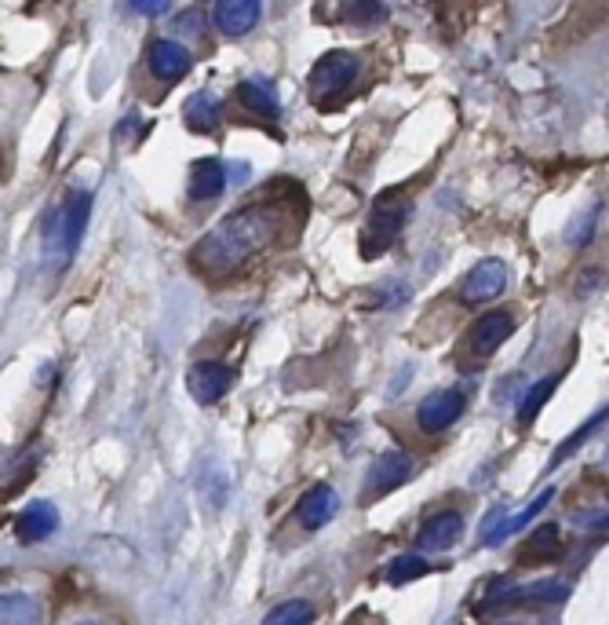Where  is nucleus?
I'll use <instances>...</instances> for the list:
<instances>
[{"instance_id": "1", "label": "nucleus", "mask_w": 609, "mask_h": 625, "mask_svg": "<svg viewBox=\"0 0 609 625\" xmlns=\"http://www.w3.org/2000/svg\"><path fill=\"white\" fill-rule=\"evenodd\" d=\"M289 231V216H285V201H248L245 209L223 216L209 234L193 245L190 264L209 278H226L237 267H245L252 256L270 249L278 238Z\"/></svg>"}, {"instance_id": "2", "label": "nucleus", "mask_w": 609, "mask_h": 625, "mask_svg": "<svg viewBox=\"0 0 609 625\" xmlns=\"http://www.w3.org/2000/svg\"><path fill=\"white\" fill-rule=\"evenodd\" d=\"M88 212H91V195L70 190L59 201V209L48 216V223H44V260H48V267L63 271L74 260L80 238H85Z\"/></svg>"}, {"instance_id": "3", "label": "nucleus", "mask_w": 609, "mask_h": 625, "mask_svg": "<svg viewBox=\"0 0 609 625\" xmlns=\"http://www.w3.org/2000/svg\"><path fill=\"white\" fill-rule=\"evenodd\" d=\"M409 212H412V201H409L406 190L401 187L384 190V195L373 201L369 220H365V227H362V256L365 260L384 256L387 249L398 242V234L406 231Z\"/></svg>"}, {"instance_id": "4", "label": "nucleus", "mask_w": 609, "mask_h": 625, "mask_svg": "<svg viewBox=\"0 0 609 625\" xmlns=\"http://www.w3.org/2000/svg\"><path fill=\"white\" fill-rule=\"evenodd\" d=\"M358 77V55L351 52H325L310 66V92L325 103L329 96H343Z\"/></svg>"}, {"instance_id": "5", "label": "nucleus", "mask_w": 609, "mask_h": 625, "mask_svg": "<svg viewBox=\"0 0 609 625\" xmlns=\"http://www.w3.org/2000/svg\"><path fill=\"white\" fill-rule=\"evenodd\" d=\"M508 289V264L497 256L481 260L467 271V278L459 282V300L464 304H486V300H497L500 293Z\"/></svg>"}, {"instance_id": "6", "label": "nucleus", "mask_w": 609, "mask_h": 625, "mask_svg": "<svg viewBox=\"0 0 609 625\" xmlns=\"http://www.w3.org/2000/svg\"><path fill=\"white\" fill-rule=\"evenodd\" d=\"M609 22V0H573L558 26V44H577Z\"/></svg>"}, {"instance_id": "7", "label": "nucleus", "mask_w": 609, "mask_h": 625, "mask_svg": "<svg viewBox=\"0 0 609 625\" xmlns=\"http://www.w3.org/2000/svg\"><path fill=\"white\" fill-rule=\"evenodd\" d=\"M230 384H234V370L223 366V362H212V359L193 362L187 373V392L193 395V403H201V406L220 403L230 392Z\"/></svg>"}, {"instance_id": "8", "label": "nucleus", "mask_w": 609, "mask_h": 625, "mask_svg": "<svg viewBox=\"0 0 609 625\" xmlns=\"http://www.w3.org/2000/svg\"><path fill=\"white\" fill-rule=\"evenodd\" d=\"M464 406H467V395L459 392V388H442V392H431L428 399L420 403V410H417V425L423 431H445L450 425H456L459 414H464Z\"/></svg>"}, {"instance_id": "9", "label": "nucleus", "mask_w": 609, "mask_h": 625, "mask_svg": "<svg viewBox=\"0 0 609 625\" xmlns=\"http://www.w3.org/2000/svg\"><path fill=\"white\" fill-rule=\"evenodd\" d=\"M409 475H412V458H409V453H401V450L380 453V458L373 461L369 475H365V483H369V497L376 502V497L395 494L401 483H409Z\"/></svg>"}, {"instance_id": "10", "label": "nucleus", "mask_w": 609, "mask_h": 625, "mask_svg": "<svg viewBox=\"0 0 609 625\" xmlns=\"http://www.w3.org/2000/svg\"><path fill=\"white\" fill-rule=\"evenodd\" d=\"M511 333H514V315H511V311H486L475 326H470L467 348H470V355L489 359L492 351H500V344H503V340H508Z\"/></svg>"}, {"instance_id": "11", "label": "nucleus", "mask_w": 609, "mask_h": 625, "mask_svg": "<svg viewBox=\"0 0 609 625\" xmlns=\"http://www.w3.org/2000/svg\"><path fill=\"white\" fill-rule=\"evenodd\" d=\"M336 508H340L336 491H332L329 483H318L300 497V505H296V519H300L303 530H321L332 516H336Z\"/></svg>"}, {"instance_id": "12", "label": "nucleus", "mask_w": 609, "mask_h": 625, "mask_svg": "<svg viewBox=\"0 0 609 625\" xmlns=\"http://www.w3.org/2000/svg\"><path fill=\"white\" fill-rule=\"evenodd\" d=\"M547 502H551V491H540L533 502L522 508L519 516H503L500 508H492V513L486 516V523H481V541H486V545H497V541H503V538H511V534L522 530L525 523H530V519L540 513V508H547Z\"/></svg>"}, {"instance_id": "13", "label": "nucleus", "mask_w": 609, "mask_h": 625, "mask_svg": "<svg viewBox=\"0 0 609 625\" xmlns=\"http://www.w3.org/2000/svg\"><path fill=\"white\" fill-rule=\"evenodd\" d=\"M569 596V585L558 582V578H547V582H533V585H519L511 589L508 582H503L497 589V596L486 600V607L492 604H519V600H530V604H558V600Z\"/></svg>"}, {"instance_id": "14", "label": "nucleus", "mask_w": 609, "mask_h": 625, "mask_svg": "<svg viewBox=\"0 0 609 625\" xmlns=\"http://www.w3.org/2000/svg\"><path fill=\"white\" fill-rule=\"evenodd\" d=\"M59 530V513H55L52 502H30L26 508L19 513L15 519V538L22 545H33V541H44Z\"/></svg>"}, {"instance_id": "15", "label": "nucleus", "mask_w": 609, "mask_h": 625, "mask_svg": "<svg viewBox=\"0 0 609 625\" xmlns=\"http://www.w3.org/2000/svg\"><path fill=\"white\" fill-rule=\"evenodd\" d=\"M464 534V519L459 513H434L431 519H423V527L417 530V549L420 552H439V549H453Z\"/></svg>"}, {"instance_id": "16", "label": "nucleus", "mask_w": 609, "mask_h": 625, "mask_svg": "<svg viewBox=\"0 0 609 625\" xmlns=\"http://www.w3.org/2000/svg\"><path fill=\"white\" fill-rule=\"evenodd\" d=\"M146 59H151V70L157 81H179V77L190 74V52L182 48L179 41H154L151 52H146Z\"/></svg>"}, {"instance_id": "17", "label": "nucleus", "mask_w": 609, "mask_h": 625, "mask_svg": "<svg viewBox=\"0 0 609 625\" xmlns=\"http://www.w3.org/2000/svg\"><path fill=\"white\" fill-rule=\"evenodd\" d=\"M259 22V0H220L215 4V26L226 37H245Z\"/></svg>"}, {"instance_id": "18", "label": "nucleus", "mask_w": 609, "mask_h": 625, "mask_svg": "<svg viewBox=\"0 0 609 625\" xmlns=\"http://www.w3.org/2000/svg\"><path fill=\"white\" fill-rule=\"evenodd\" d=\"M223 187H226V168H223V162H215V157H201V162L190 165V187H187L190 201H212V198H220Z\"/></svg>"}, {"instance_id": "19", "label": "nucleus", "mask_w": 609, "mask_h": 625, "mask_svg": "<svg viewBox=\"0 0 609 625\" xmlns=\"http://www.w3.org/2000/svg\"><path fill=\"white\" fill-rule=\"evenodd\" d=\"M562 556V534H558V523H544V527H536L530 534V541H525V549L519 552V563H530V567H540V563H551Z\"/></svg>"}, {"instance_id": "20", "label": "nucleus", "mask_w": 609, "mask_h": 625, "mask_svg": "<svg viewBox=\"0 0 609 625\" xmlns=\"http://www.w3.org/2000/svg\"><path fill=\"white\" fill-rule=\"evenodd\" d=\"M44 611L33 593H0V625H41Z\"/></svg>"}, {"instance_id": "21", "label": "nucleus", "mask_w": 609, "mask_h": 625, "mask_svg": "<svg viewBox=\"0 0 609 625\" xmlns=\"http://www.w3.org/2000/svg\"><path fill=\"white\" fill-rule=\"evenodd\" d=\"M237 103L252 113H259V118H278L281 113V99L274 92V85H267V81H241Z\"/></svg>"}, {"instance_id": "22", "label": "nucleus", "mask_w": 609, "mask_h": 625, "mask_svg": "<svg viewBox=\"0 0 609 625\" xmlns=\"http://www.w3.org/2000/svg\"><path fill=\"white\" fill-rule=\"evenodd\" d=\"M182 113H187V124L193 132H212L215 124H220V103H215L209 92L190 96L187 107H182Z\"/></svg>"}, {"instance_id": "23", "label": "nucleus", "mask_w": 609, "mask_h": 625, "mask_svg": "<svg viewBox=\"0 0 609 625\" xmlns=\"http://www.w3.org/2000/svg\"><path fill=\"white\" fill-rule=\"evenodd\" d=\"M314 618H318L314 604H307V600H285V604L267 611L263 625H310Z\"/></svg>"}, {"instance_id": "24", "label": "nucleus", "mask_w": 609, "mask_h": 625, "mask_svg": "<svg viewBox=\"0 0 609 625\" xmlns=\"http://www.w3.org/2000/svg\"><path fill=\"white\" fill-rule=\"evenodd\" d=\"M558 388V373H551V377H544V381H536L530 392H525V399H522V406H519V425H530V420L544 410V403L551 399V392Z\"/></svg>"}, {"instance_id": "25", "label": "nucleus", "mask_w": 609, "mask_h": 625, "mask_svg": "<svg viewBox=\"0 0 609 625\" xmlns=\"http://www.w3.org/2000/svg\"><path fill=\"white\" fill-rule=\"evenodd\" d=\"M340 15L354 22V26H376V22L387 19V8L380 0H343Z\"/></svg>"}, {"instance_id": "26", "label": "nucleus", "mask_w": 609, "mask_h": 625, "mask_svg": "<svg viewBox=\"0 0 609 625\" xmlns=\"http://www.w3.org/2000/svg\"><path fill=\"white\" fill-rule=\"evenodd\" d=\"M428 571H431L428 560H423L420 552H409V556H398V560L387 567V582L406 585V582H412V578H423Z\"/></svg>"}, {"instance_id": "27", "label": "nucleus", "mask_w": 609, "mask_h": 625, "mask_svg": "<svg viewBox=\"0 0 609 625\" xmlns=\"http://www.w3.org/2000/svg\"><path fill=\"white\" fill-rule=\"evenodd\" d=\"M606 417H609V406H606V410H599V414H595V417H591V420H588V425H584V428H577V431H573V436H569V439H566V442H562V447H558V453H555V464H558V461H566V458H569V453H573V450H577V447H580V442H584V439H588V436H591V431H595V428H599V425H602V420H606Z\"/></svg>"}, {"instance_id": "28", "label": "nucleus", "mask_w": 609, "mask_h": 625, "mask_svg": "<svg viewBox=\"0 0 609 625\" xmlns=\"http://www.w3.org/2000/svg\"><path fill=\"white\" fill-rule=\"evenodd\" d=\"M171 0H132V8L140 11V15H160V11H168Z\"/></svg>"}, {"instance_id": "29", "label": "nucleus", "mask_w": 609, "mask_h": 625, "mask_svg": "<svg viewBox=\"0 0 609 625\" xmlns=\"http://www.w3.org/2000/svg\"><path fill=\"white\" fill-rule=\"evenodd\" d=\"M591 527H599V530H609V516H602V519H591Z\"/></svg>"}, {"instance_id": "30", "label": "nucleus", "mask_w": 609, "mask_h": 625, "mask_svg": "<svg viewBox=\"0 0 609 625\" xmlns=\"http://www.w3.org/2000/svg\"><path fill=\"white\" fill-rule=\"evenodd\" d=\"M74 625H107V622H96V618H85V622H74Z\"/></svg>"}]
</instances>
